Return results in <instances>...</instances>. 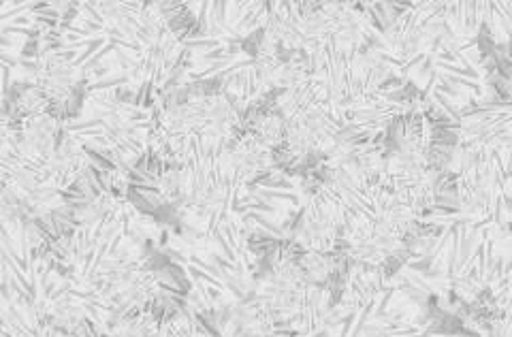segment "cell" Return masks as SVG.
Masks as SVG:
<instances>
[{"label":"cell","instance_id":"obj_1","mask_svg":"<svg viewBox=\"0 0 512 337\" xmlns=\"http://www.w3.org/2000/svg\"><path fill=\"white\" fill-rule=\"evenodd\" d=\"M28 84L37 86L47 96L54 114L64 118L71 99H75L79 90L86 88V75L69 60V56H64L52 43H47L45 47H39L35 60L30 64Z\"/></svg>","mask_w":512,"mask_h":337},{"label":"cell","instance_id":"obj_3","mask_svg":"<svg viewBox=\"0 0 512 337\" xmlns=\"http://www.w3.org/2000/svg\"><path fill=\"white\" fill-rule=\"evenodd\" d=\"M86 175H90V154L86 143L64 128V135L58 141L56 150L39 169V178L64 192V195H69Z\"/></svg>","mask_w":512,"mask_h":337},{"label":"cell","instance_id":"obj_4","mask_svg":"<svg viewBox=\"0 0 512 337\" xmlns=\"http://www.w3.org/2000/svg\"><path fill=\"white\" fill-rule=\"evenodd\" d=\"M160 318L154 310H143L135 314H126L111 318L103 329L101 337H156Z\"/></svg>","mask_w":512,"mask_h":337},{"label":"cell","instance_id":"obj_2","mask_svg":"<svg viewBox=\"0 0 512 337\" xmlns=\"http://www.w3.org/2000/svg\"><path fill=\"white\" fill-rule=\"evenodd\" d=\"M64 120L54 111L28 116L15 122V156L26 167L39 171L47 158L56 150L64 135Z\"/></svg>","mask_w":512,"mask_h":337},{"label":"cell","instance_id":"obj_5","mask_svg":"<svg viewBox=\"0 0 512 337\" xmlns=\"http://www.w3.org/2000/svg\"><path fill=\"white\" fill-rule=\"evenodd\" d=\"M20 165L15 156V122L0 111V184H5Z\"/></svg>","mask_w":512,"mask_h":337},{"label":"cell","instance_id":"obj_6","mask_svg":"<svg viewBox=\"0 0 512 337\" xmlns=\"http://www.w3.org/2000/svg\"><path fill=\"white\" fill-rule=\"evenodd\" d=\"M156 337H214L197 316L188 312H175L160 320Z\"/></svg>","mask_w":512,"mask_h":337}]
</instances>
